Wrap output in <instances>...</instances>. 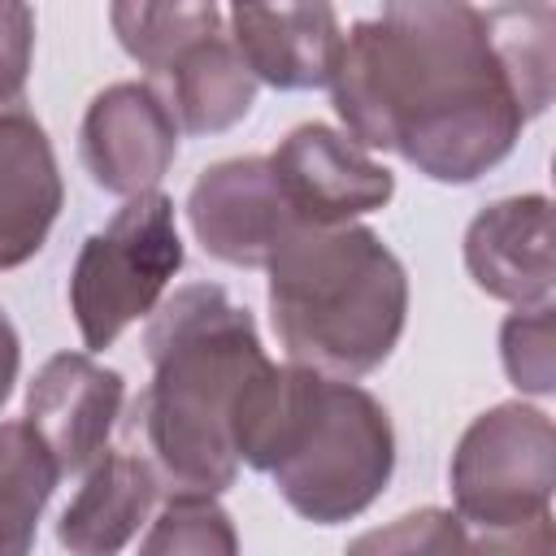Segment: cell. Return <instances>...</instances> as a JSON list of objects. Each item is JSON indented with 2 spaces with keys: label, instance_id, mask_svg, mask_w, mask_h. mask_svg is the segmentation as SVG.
<instances>
[{
  "label": "cell",
  "instance_id": "cell-11",
  "mask_svg": "<svg viewBox=\"0 0 556 556\" xmlns=\"http://www.w3.org/2000/svg\"><path fill=\"white\" fill-rule=\"evenodd\" d=\"M465 269L491 300L517 308L552 304V200L508 195L478 208L465 226Z\"/></svg>",
  "mask_w": 556,
  "mask_h": 556
},
{
  "label": "cell",
  "instance_id": "cell-17",
  "mask_svg": "<svg viewBox=\"0 0 556 556\" xmlns=\"http://www.w3.org/2000/svg\"><path fill=\"white\" fill-rule=\"evenodd\" d=\"M113 35L130 61H139L152 78L195 39L222 30L217 4H113L109 9Z\"/></svg>",
  "mask_w": 556,
  "mask_h": 556
},
{
  "label": "cell",
  "instance_id": "cell-3",
  "mask_svg": "<svg viewBox=\"0 0 556 556\" xmlns=\"http://www.w3.org/2000/svg\"><path fill=\"white\" fill-rule=\"evenodd\" d=\"M239 465L269 473L313 526L361 517L395 473V430L378 395L304 365H269L235 421Z\"/></svg>",
  "mask_w": 556,
  "mask_h": 556
},
{
  "label": "cell",
  "instance_id": "cell-9",
  "mask_svg": "<svg viewBox=\"0 0 556 556\" xmlns=\"http://www.w3.org/2000/svg\"><path fill=\"white\" fill-rule=\"evenodd\" d=\"M187 222L195 243L235 269H265L278 243L300 226L265 156H230L208 165L191 182Z\"/></svg>",
  "mask_w": 556,
  "mask_h": 556
},
{
  "label": "cell",
  "instance_id": "cell-23",
  "mask_svg": "<svg viewBox=\"0 0 556 556\" xmlns=\"http://www.w3.org/2000/svg\"><path fill=\"white\" fill-rule=\"evenodd\" d=\"M17 369H22V339H17V326L9 321V313L0 308V408L13 395Z\"/></svg>",
  "mask_w": 556,
  "mask_h": 556
},
{
  "label": "cell",
  "instance_id": "cell-15",
  "mask_svg": "<svg viewBox=\"0 0 556 556\" xmlns=\"http://www.w3.org/2000/svg\"><path fill=\"white\" fill-rule=\"evenodd\" d=\"M165 104L187 135H222L239 126L256 104V78L235 52L226 30H213L195 43H187L165 70H161Z\"/></svg>",
  "mask_w": 556,
  "mask_h": 556
},
{
  "label": "cell",
  "instance_id": "cell-8",
  "mask_svg": "<svg viewBox=\"0 0 556 556\" xmlns=\"http://www.w3.org/2000/svg\"><path fill=\"white\" fill-rule=\"evenodd\" d=\"M78 152L91 182L109 195H148L178 156V122L152 83H109L91 96Z\"/></svg>",
  "mask_w": 556,
  "mask_h": 556
},
{
  "label": "cell",
  "instance_id": "cell-19",
  "mask_svg": "<svg viewBox=\"0 0 556 556\" xmlns=\"http://www.w3.org/2000/svg\"><path fill=\"white\" fill-rule=\"evenodd\" d=\"M469 526L452 508H417L387 526L356 534L343 556H460Z\"/></svg>",
  "mask_w": 556,
  "mask_h": 556
},
{
  "label": "cell",
  "instance_id": "cell-14",
  "mask_svg": "<svg viewBox=\"0 0 556 556\" xmlns=\"http://www.w3.org/2000/svg\"><path fill=\"white\" fill-rule=\"evenodd\" d=\"M161 482L135 447H104L83 473V486L56 521V543L70 556H117L148 521Z\"/></svg>",
  "mask_w": 556,
  "mask_h": 556
},
{
  "label": "cell",
  "instance_id": "cell-18",
  "mask_svg": "<svg viewBox=\"0 0 556 556\" xmlns=\"http://www.w3.org/2000/svg\"><path fill=\"white\" fill-rule=\"evenodd\" d=\"M139 556H239V530L213 495H169Z\"/></svg>",
  "mask_w": 556,
  "mask_h": 556
},
{
  "label": "cell",
  "instance_id": "cell-20",
  "mask_svg": "<svg viewBox=\"0 0 556 556\" xmlns=\"http://www.w3.org/2000/svg\"><path fill=\"white\" fill-rule=\"evenodd\" d=\"M552 304L517 308L500 326V361L517 391L552 395L556 391V321Z\"/></svg>",
  "mask_w": 556,
  "mask_h": 556
},
{
  "label": "cell",
  "instance_id": "cell-4",
  "mask_svg": "<svg viewBox=\"0 0 556 556\" xmlns=\"http://www.w3.org/2000/svg\"><path fill=\"white\" fill-rule=\"evenodd\" d=\"M265 274L269 326L291 365L343 382L387 365L408 321V274L378 230L295 226Z\"/></svg>",
  "mask_w": 556,
  "mask_h": 556
},
{
  "label": "cell",
  "instance_id": "cell-16",
  "mask_svg": "<svg viewBox=\"0 0 556 556\" xmlns=\"http://www.w3.org/2000/svg\"><path fill=\"white\" fill-rule=\"evenodd\" d=\"M61 482L43 439L26 421H0V556H30L39 517Z\"/></svg>",
  "mask_w": 556,
  "mask_h": 556
},
{
  "label": "cell",
  "instance_id": "cell-22",
  "mask_svg": "<svg viewBox=\"0 0 556 556\" xmlns=\"http://www.w3.org/2000/svg\"><path fill=\"white\" fill-rule=\"evenodd\" d=\"M460 556H552V513L513 530H478L465 539Z\"/></svg>",
  "mask_w": 556,
  "mask_h": 556
},
{
  "label": "cell",
  "instance_id": "cell-1",
  "mask_svg": "<svg viewBox=\"0 0 556 556\" xmlns=\"http://www.w3.org/2000/svg\"><path fill=\"white\" fill-rule=\"evenodd\" d=\"M552 4H387L343 35L330 104L356 148L395 152L430 182L465 187L552 104Z\"/></svg>",
  "mask_w": 556,
  "mask_h": 556
},
{
  "label": "cell",
  "instance_id": "cell-12",
  "mask_svg": "<svg viewBox=\"0 0 556 556\" xmlns=\"http://www.w3.org/2000/svg\"><path fill=\"white\" fill-rule=\"evenodd\" d=\"M230 43L256 83L278 91H313L330 83L343 26L330 4H235L226 13Z\"/></svg>",
  "mask_w": 556,
  "mask_h": 556
},
{
  "label": "cell",
  "instance_id": "cell-2",
  "mask_svg": "<svg viewBox=\"0 0 556 556\" xmlns=\"http://www.w3.org/2000/svg\"><path fill=\"white\" fill-rule=\"evenodd\" d=\"M152 382L126 417L130 443L165 495H222L239 478L235 421L274 365L256 317L222 282H187L156 304L143 330Z\"/></svg>",
  "mask_w": 556,
  "mask_h": 556
},
{
  "label": "cell",
  "instance_id": "cell-10",
  "mask_svg": "<svg viewBox=\"0 0 556 556\" xmlns=\"http://www.w3.org/2000/svg\"><path fill=\"white\" fill-rule=\"evenodd\" d=\"M126 378L91 352H56L26 387V426L52 452L61 478L87 473L122 421Z\"/></svg>",
  "mask_w": 556,
  "mask_h": 556
},
{
  "label": "cell",
  "instance_id": "cell-21",
  "mask_svg": "<svg viewBox=\"0 0 556 556\" xmlns=\"http://www.w3.org/2000/svg\"><path fill=\"white\" fill-rule=\"evenodd\" d=\"M35 56V9L0 0V113L17 109Z\"/></svg>",
  "mask_w": 556,
  "mask_h": 556
},
{
  "label": "cell",
  "instance_id": "cell-7",
  "mask_svg": "<svg viewBox=\"0 0 556 556\" xmlns=\"http://www.w3.org/2000/svg\"><path fill=\"white\" fill-rule=\"evenodd\" d=\"M265 161L300 226H348L387 208L395 195V174L321 122L287 130Z\"/></svg>",
  "mask_w": 556,
  "mask_h": 556
},
{
  "label": "cell",
  "instance_id": "cell-5",
  "mask_svg": "<svg viewBox=\"0 0 556 556\" xmlns=\"http://www.w3.org/2000/svg\"><path fill=\"white\" fill-rule=\"evenodd\" d=\"M187 248L165 191L126 200L104 230H91L70 269V313L83 348L96 356L126 326L152 317L165 287L182 269Z\"/></svg>",
  "mask_w": 556,
  "mask_h": 556
},
{
  "label": "cell",
  "instance_id": "cell-6",
  "mask_svg": "<svg viewBox=\"0 0 556 556\" xmlns=\"http://www.w3.org/2000/svg\"><path fill=\"white\" fill-rule=\"evenodd\" d=\"M452 513L473 530H513L552 513L556 430L534 404L508 400L478 413L447 465Z\"/></svg>",
  "mask_w": 556,
  "mask_h": 556
},
{
  "label": "cell",
  "instance_id": "cell-13",
  "mask_svg": "<svg viewBox=\"0 0 556 556\" xmlns=\"http://www.w3.org/2000/svg\"><path fill=\"white\" fill-rule=\"evenodd\" d=\"M65 204L61 165L48 130L26 109L0 113V269L43 252Z\"/></svg>",
  "mask_w": 556,
  "mask_h": 556
}]
</instances>
